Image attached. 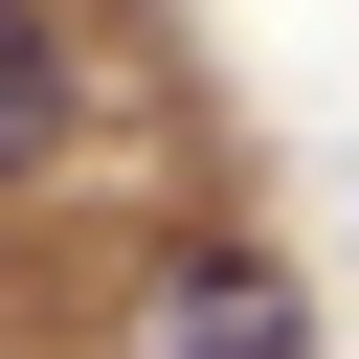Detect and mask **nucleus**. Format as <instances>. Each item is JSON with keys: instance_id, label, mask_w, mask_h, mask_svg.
<instances>
[{"instance_id": "1", "label": "nucleus", "mask_w": 359, "mask_h": 359, "mask_svg": "<svg viewBox=\"0 0 359 359\" xmlns=\"http://www.w3.org/2000/svg\"><path fill=\"white\" fill-rule=\"evenodd\" d=\"M135 359H314V292H292L269 247H180L157 314H135Z\"/></svg>"}, {"instance_id": "2", "label": "nucleus", "mask_w": 359, "mask_h": 359, "mask_svg": "<svg viewBox=\"0 0 359 359\" xmlns=\"http://www.w3.org/2000/svg\"><path fill=\"white\" fill-rule=\"evenodd\" d=\"M45 157H67V22H45V0H0V202H22Z\"/></svg>"}]
</instances>
